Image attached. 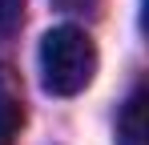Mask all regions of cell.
<instances>
[{"instance_id": "1", "label": "cell", "mask_w": 149, "mask_h": 145, "mask_svg": "<svg viewBox=\"0 0 149 145\" xmlns=\"http://www.w3.org/2000/svg\"><path fill=\"white\" fill-rule=\"evenodd\" d=\"M97 72V45L85 28L61 24L40 40V81L52 97H77Z\"/></svg>"}, {"instance_id": "2", "label": "cell", "mask_w": 149, "mask_h": 145, "mask_svg": "<svg viewBox=\"0 0 149 145\" xmlns=\"http://www.w3.org/2000/svg\"><path fill=\"white\" fill-rule=\"evenodd\" d=\"M141 113H145V89L137 85L129 93V101H125L121 117H117V145H145V121H141Z\"/></svg>"}, {"instance_id": "3", "label": "cell", "mask_w": 149, "mask_h": 145, "mask_svg": "<svg viewBox=\"0 0 149 145\" xmlns=\"http://www.w3.org/2000/svg\"><path fill=\"white\" fill-rule=\"evenodd\" d=\"M20 129H24V105L16 97L0 93V145H16Z\"/></svg>"}, {"instance_id": "4", "label": "cell", "mask_w": 149, "mask_h": 145, "mask_svg": "<svg viewBox=\"0 0 149 145\" xmlns=\"http://www.w3.org/2000/svg\"><path fill=\"white\" fill-rule=\"evenodd\" d=\"M24 20V0H0V40L12 36Z\"/></svg>"}, {"instance_id": "5", "label": "cell", "mask_w": 149, "mask_h": 145, "mask_svg": "<svg viewBox=\"0 0 149 145\" xmlns=\"http://www.w3.org/2000/svg\"><path fill=\"white\" fill-rule=\"evenodd\" d=\"M56 8H65V12H85V8H93L97 0H52Z\"/></svg>"}]
</instances>
